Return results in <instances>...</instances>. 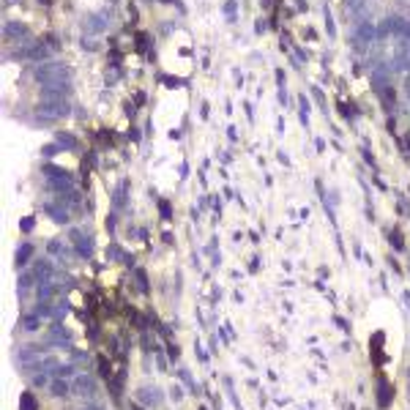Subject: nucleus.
Here are the masks:
<instances>
[{
	"instance_id": "1",
	"label": "nucleus",
	"mask_w": 410,
	"mask_h": 410,
	"mask_svg": "<svg viewBox=\"0 0 410 410\" xmlns=\"http://www.w3.org/2000/svg\"><path fill=\"white\" fill-rule=\"evenodd\" d=\"M72 391L77 397H90V394L96 391V380H93L90 375H77L74 383H72Z\"/></svg>"
},
{
	"instance_id": "5",
	"label": "nucleus",
	"mask_w": 410,
	"mask_h": 410,
	"mask_svg": "<svg viewBox=\"0 0 410 410\" xmlns=\"http://www.w3.org/2000/svg\"><path fill=\"white\" fill-rule=\"evenodd\" d=\"M47 211H50V216H52V219H58V222H69V214H66V211H60L58 205H50Z\"/></svg>"
},
{
	"instance_id": "3",
	"label": "nucleus",
	"mask_w": 410,
	"mask_h": 410,
	"mask_svg": "<svg viewBox=\"0 0 410 410\" xmlns=\"http://www.w3.org/2000/svg\"><path fill=\"white\" fill-rule=\"evenodd\" d=\"M358 38H361V47H367V44L375 38V28L369 25V22H364V25L358 28Z\"/></svg>"
},
{
	"instance_id": "7",
	"label": "nucleus",
	"mask_w": 410,
	"mask_h": 410,
	"mask_svg": "<svg viewBox=\"0 0 410 410\" xmlns=\"http://www.w3.org/2000/svg\"><path fill=\"white\" fill-rule=\"evenodd\" d=\"M30 257V246H28V243H25V246H19V255H17V263L22 265V263H25V260Z\"/></svg>"
},
{
	"instance_id": "6",
	"label": "nucleus",
	"mask_w": 410,
	"mask_h": 410,
	"mask_svg": "<svg viewBox=\"0 0 410 410\" xmlns=\"http://www.w3.org/2000/svg\"><path fill=\"white\" fill-rule=\"evenodd\" d=\"M69 391V385L63 383V380H58V377H55V383H52V394H66Z\"/></svg>"
},
{
	"instance_id": "4",
	"label": "nucleus",
	"mask_w": 410,
	"mask_h": 410,
	"mask_svg": "<svg viewBox=\"0 0 410 410\" xmlns=\"http://www.w3.org/2000/svg\"><path fill=\"white\" fill-rule=\"evenodd\" d=\"M6 36L22 38V36H25V25H19V22H9V25H6Z\"/></svg>"
},
{
	"instance_id": "8",
	"label": "nucleus",
	"mask_w": 410,
	"mask_h": 410,
	"mask_svg": "<svg viewBox=\"0 0 410 410\" xmlns=\"http://www.w3.org/2000/svg\"><path fill=\"white\" fill-rule=\"evenodd\" d=\"M36 323H38L36 317H28V320H25V328H36Z\"/></svg>"
},
{
	"instance_id": "9",
	"label": "nucleus",
	"mask_w": 410,
	"mask_h": 410,
	"mask_svg": "<svg viewBox=\"0 0 410 410\" xmlns=\"http://www.w3.org/2000/svg\"><path fill=\"white\" fill-rule=\"evenodd\" d=\"M405 85H407V96H410V77H407V82H405Z\"/></svg>"
},
{
	"instance_id": "2",
	"label": "nucleus",
	"mask_w": 410,
	"mask_h": 410,
	"mask_svg": "<svg viewBox=\"0 0 410 410\" xmlns=\"http://www.w3.org/2000/svg\"><path fill=\"white\" fill-rule=\"evenodd\" d=\"M72 238H74V243H80V246H77V249H80V255H82V257H88V255H90V249H93L90 238H85V233H82V230H74V233H72Z\"/></svg>"
}]
</instances>
